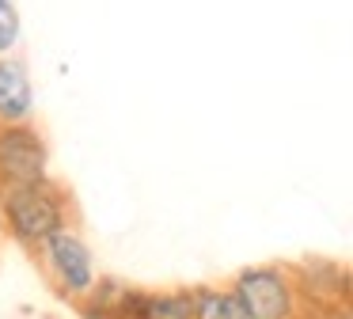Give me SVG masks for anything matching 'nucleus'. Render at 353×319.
Wrapping results in <instances>:
<instances>
[{"label": "nucleus", "mask_w": 353, "mask_h": 319, "mask_svg": "<svg viewBox=\"0 0 353 319\" xmlns=\"http://www.w3.org/2000/svg\"><path fill=\"white\" fill-rule=\"evenodd\" d=\"M0 213H4V232L19 247H31V251H39L54 232L69 228V197L50 179L4 190L0 194Z\"/></svg>", "instance_id": "nucleus-1"}, {"label": "nucleus", "mask_w": 353, "mask_h": 319, "mask_svg": "<svg viewBox=\"0 0 353 319\" xmlns=\"http://www.w3.org/2000/svg\"><path fill=\"white\" fill-rule=\"evenodd\" d=\"M228 289L236 293L247 319H296L300 311L296 281L281 266H247Z\"/></svg>", "instance_id": "nucleus-2"}, {"label": "nucleus", "mask_w": 353, "mask_h": 319, "mask_svg": "<svg viewBox=\"0 0 353 319\" xmlns=\"http://www.w3.org/2000/svg\"><path fill=\"white\" fill-rule=\"evenodd\" d=\"M50 148L31 122L0 126V194L50 179Z\"/></svg>", "instance_id": "nucleus-3"}, {"label": "nucleus", "mask_w": 353, "mask_h": 319, "mask_svg": "<svg viewBox=\"0 0 353 319\" xmlns=\"http://www.w3.org/2000/svg\"><path fill=\"white\" fill-rule=\"evenodd\" d=\"M39 251H42V262H46V270H50V278H54V285L61 289L69 300H88V296L95 293L99 278H95L92 247H88V243L80 240L72 228H61V232H54Z\"/></svg>", "instance_id": "nucleus-4"}, {"label": "nucleus", "mask_w": 353, "mask_h": 319, "mask_svg": "<svg viewBox=\"0 0 353 319\" xmlns=\"http://www.w3.org/2000/svg\"><path fill=\"white\" fill-rule=\"evenodd\" d=\"M31 114H34L31 68L19 53H8V57H0V126L31 122Z\"/></svg>", "instance_id": "nucleus-5"}, {"label": "nucleus", "mask_w": 353, "mask_h": 319, "mask_svg": "<svg viewBox=\"0 0 353 319\" xmlns=\"http://www.w3.org/2000/svg\"><path fill=\"white\" fill-rule=\"evenodd\" d=\"M194 319H247L232 289H194Z\"/></svg>", "instance_id": "nucleus-6"}, {"label": "nucleus", "mask_w": 353, "mask_h": 319, "mask_svg": "<svg viewBox=\"0 0 353 319\" xmlns=\"http://www.w3.org/2000/svg\"><path fill=\"white\" fill-rule=\"evenodd\" d=\"M19 38H23V19H19V8L12 0H0V57L16 53Z\"/></svg>", "instance_id": "nucleus-7"}, {"label": "nucleus", "mask_w": 353, "mask_h": 319, "mask_svg": "<svg viewBox=\"0 0 353 319\" xmlns=\"http://www.w3.org/2000/svg\"><path fill=\"white\" fill-rule=\"evenodd\" d=\"M330 319H353V311H338V316H330Z\"/></svg>", "instance_id": "nucleus-8"}, {"label": "nucleus", "mask_w": 353, "mask_h": 319, "mask_svg": "<svg viewBox=\"0 0 353 319\" xmlns=\"http://www.w3.org/2000/svg\"><path fill=\"white\" fill-rule=\"evenodd\" d=\"M0 235H4V213H0Z\"/></svg>", "instance_id": "nucleus-9"}]
</instances>
